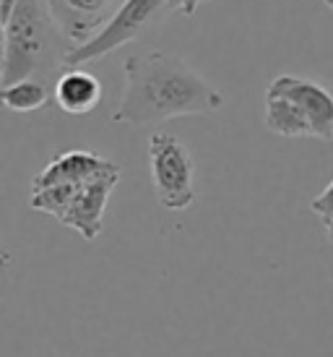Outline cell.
Instances as JSON below:
<instances>
[{
  "label": "cell",
  "mask_w": 333,
  "mask_h": 357,
  "mask_svg": "<svg viewBox=\"0 0 333 357\" xmlns=\"http://www.w3.org/2000/svg\"><path fill=\"white\" fill-rule=\"evenodd\" d=\"M166 10V0H123L107 24L91 37L88 42L73 47L65 60V68H84L91 60H99L109 52L125 47L127 42H136L141 31Z\"/></svg>",
  "instance_id": "5b68a950"
},
{
  "label": "cell",
  "mask_w": 333,
  "mask_h": 357,
  "mask_svg": "<svg viewBox=\"0 0 333 357\" xmlns=\"http://www.w3.org/2000/svg\"><path fill=\"white\" fill-rule=\"evenodd\" d=\"M0 100L13 112H37V109L47 107L49 102V89L45 81L37 79H24L16 81L10 86H3Z\"/></svg>",
  "instance_id": "30bf717a"
},
{
  "label": "cell",
  "mask_w": 333,
  "mask_h": 357,
  "mask_svg": "<svg viewBox=\"0 0 333 357\" xmlns=\"http://www.w3.org/2000/svg\"><path fill=\"white\" fill-rule=\"evenodd\" d=\"M52 100L68 115H88L102 102V84L84 68H65L52 86Z\"/></svg>",
  "instance_id": "ba28073f"
},
{
  "label": "cell",
  "mask_w": 333,
  "mask_h": 357,
  "mask_svg": "<svg viewBox=\"0 0 333 357\" xmlns=\"http://www.w3.org/2000/svg\"><path fill=\"white\" fill-rule=\"evenodd\" d=\"M310 211H313L323 225H331L333 222V180L310 201Z\"/></svg>",
  "instance_id": "8fae6325"
},
{
  "label": "cell",
  "mask_w": 333,
  "mask_h": 357,
  "mask_svg": "<svg viewBox=\"0 0 333 357\" xmlns=\"http://www.w3.org/2000/svg\"><path fill=\"white\" fill-rule=\"evenodd\" d=\"M123 76L125 89L112 112L115 123L157 126L185 115H208L224 105L222 91L169 52L130 55L123 63Z\"/></svg>",
  "instance_id": "6da1fadb"
},
{
  "label": "cell",
  "mask_w": 333,
  "mask_h": 357,
  "mask_svg": "<svg viewBox=\"0 0 333 357\" xmlns=\"http://www.w3.org/2000/svg\"><path fill=\"white\" fill-rule=\"evenodd\" d=\"M16 3H19V0H0V24L8 19L10 10L16 8Z\"/></svg>",
  "instance_id": "4fadbf2b"
},
{
  "label": "cell",
  "mask_w": 333,
  "mask_h": 357,
  "mask_svg": "<svg viewBox=\"0 0 333 357\" xmlns=\"http://www.w3.org/2000/svg\"><path fill=\"white\" fill-rule=\"evenodd\" d=\"M76 45L63 34L49 13L47 0H19L3 21V68L0 84L24 79H60Z\"/></svg>",
  "instance_id": "3957f363"
},
{
  "label": "cell",
  "mask_w": 333,
  "mask_h": 357,
  "mask_svg": "<svg viewBox=\"0 0 333 357\" xmlns=\"http://www.w3.org/2000/svg\"><path fill=\"white\" fill-rule=\"evenodd\" d=\"M118 0H47L52 19L58 21L63 34L68 37L76 47L88 42L107 21L104 16H112Z\"/></svg>",
  "instance_id": "52a82bcc"
},
{
  "label": "cell",
  "mask_w": 333,
  "mask_h": 357,
  "mask_svg": "<svg viewBox=\"0 0 333 357\" xmlns=\"http://www.w3.org/2000/svg\"><path fill=\"white\" fill-rule=\"evenodd\" d=\"M325 229H328V240L333 243V222H331V225H325Z\"/></svg>",
  "instance_id": "5bb4252c"
},
{
  "label": "cell",
  "mask_w": 333,
  "mask_h": 357,
  "mask_svg": "<svg viewBox=\"0 0 333 357\" xmlns=\"http://www.w3.org/2000/svg\"><path fill=\"white\" fill-rule=\"evenodd\" d=\"M118 180V165L94 151H60L31 180L29 206L58 219L84 240H97Z\"/></svg>",
  "instance_id": "7a4b0ae2"
},
{
  "label": "cell",
  "mask_w": 333,
  "mask_h": 357,
  "mask_svg": "<svg viewBox=\"0 0 333 357\" xmlns=\"http://www.w3.org/2000/svg\"><path fill=\"white\" fill-rule=\"evenodd\" d=\"M263 120L265 128L276 133V136H284V139H313V128L307 126L302 112L294 107L286 97H281V94L265 91Z\"/></svg>",
  "instance_id": "9c48e42d"
},
{
  "label": "cell",
  "mask_w": 333,
  "mask_h": 357,
  "mask_svg": "<svg viewBox=\"0 0 333 357\" xmlns=\"http://www.w3.org/2000/svg\"><path fill=\"white\" fill-rule=\"evenodd\" d=\"M265 91L281 94L302 112L307 126L313 128V139L333 141V94L318 81H310L304 76H276Z\"/></svg>",
  "instance_id": "8992f818"
},
{
  "label": "cell",
  "mask_w": 333,
  "mask_h": 357,
  "mask_svg": "<svg viewBox=\"0 0 333 357\" xmlns=\"http://www.w3.org/2000/svg\"><path fill=\"white\" fill-rule=\"evenodd\" d=\"M323 3H325V6H328V8L333 10V0H323Z\"/></svg>",
  "instance_id": "9a60e30c"
},
{
  "label": "cell",
  "mask_w": 333,
  "mask_h": 357,
  "mask_svg": "<svg viewBox=\"0 0 333 357\" xmlns=\"http://www.w3.org/2000/svg\"><path fill=\"white\" fill-rule=\"evenodd\" d=\"M148 169L157 201L166 211H183L196 201V162L177 136L154 133L148 139Z\"/></svg>",
  "instance_id": "277c9868"
},
{
  "label": "cell",
  "mask_w": 333,
  "mask_h": 357,
  "mask_svg": "<svg viewBox=\"0 0 333 357\" xmlns=\"http://www.w3.org/2000/svg\"><path fill=\"white\" fill-rule=\"evenodd\" d=\"M208 3V0H166V10H172V13H183V16H196L198 8Z\"/></svg>",
  "instance_id": "7c38bea8"
}]
</instances>
